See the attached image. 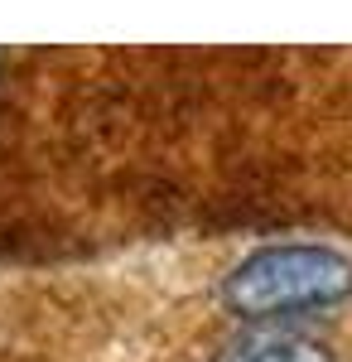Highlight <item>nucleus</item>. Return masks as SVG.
Segmentation results:
<instances>
[{"label": "nucleus", "mask_w": 352, "mask_h": 362, "mask_svg": "<svg viewBox=\"0 0 352 362\" xmlns=\"http://www.w3.org/2000/svg\"><path fill=\"white\" fill-rule=\"evenodd\" d=\"M352 295V261L324 242H280L242 256L222 280V305L242 319H299Z\"/></svg>", "instance_id": "obj_1"}, {"label": "nucleus", "mask_w": 352, "mask_h": 362, "mask_svg": "<svg viewBox=\"0 0 352 362\" xmlns=\"http://www.w3.org/2000/svg\"><path fill=\"white\" fill-rule=\"evenodd\" d=\"M217 362H333L324 343L295 334H266V338H246L232 353H222Z\"/></svg>", "instance_id": "obj_2"}]
</instances>
